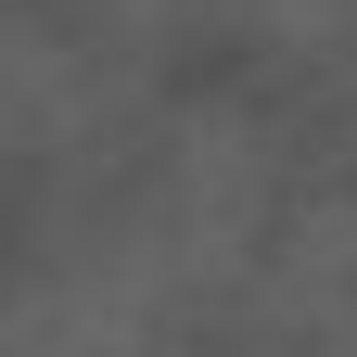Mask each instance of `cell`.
<instances>
[{"label": "cell", "instance_id": "obj_1", "mask_svg": "<svg viewBox=\"0 0 357 357\" xmlns=\"http://www.w3.org/2000/svg\"><path fill=\"white\" fill-rule=\"evenodd\" d=\"M281 319L319 344V357H357V204L306 217L294 255H281Z\"/></svg>", "mask_w": 357, "mask_h": 357}]
</instances>
